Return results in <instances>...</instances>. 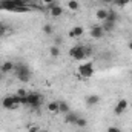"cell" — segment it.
Here are the masks:
<instances>
[{"mask_svg": "<svg viewBox=\"0 0 132 132\" xmlns=\"http://www.w3.org/2000/svg\"><path fill=\"white\" fill-rule=\"evenodd\" d=\"M15 95H19V97H26V95H28V92H26V89L20 88V89H17V94H15Z\"/></svg>", "mask_w": 132, "mask_h": 132, "instance_id": "cell-24", "label": "cell"}, {"mask_svg": "<svg viewBox=\"0 0 132 132\" xmlns=\"http://www.w3.org/2000/svg\"><path fill=\"white\" fill-rule=\"evenodd\" d=\"M48 112H49V114H54V115L60 114V104H59V101H51V103H48Z\"/></svg>", "mask_w": 132, "mask_h": 132, "instance_id": "cell-9", "label": "cell"}, {"mask_svg": "<svg viewBox=\"0 0 132 132\" xmlns=\"http://www.w3.org/2000/svg\"><path fill=\"white\" fill-rule=\"evenodd\" d=\"M59 104H60V114H68V112H71V109H69V104L66 103V101H59Z\"/></svg>", "mask_w": 132, "mask_h": 132, "instance_id": "cell-17", "label": "cell"}, {"mask_svg": "<svg viewBox=\"0 0 132 132\" xmlns=\"http://www.w3.org/2000/svg\"><path fill=\"white\" fill-rule=\"evenodd\" d=\"M8 29H9V28H8V25H5L3 22H0V37H3L5 34L8 32Z\"/></svg>", "mask_w": 132, "mask_h": 132, "instance_id": "cell-23", "label": "cell"}, {"mask_svg": "<svg viewBox=\"0 0 132 132\" xmlns=\"http://www.w3.org/2000/svg\"><path fill=\"white\" fill-rule=\"evenodd\" d=\"M22 2H23V3L26 5V3H31V2H34V0H22Z\"/></svg>", "mask_w": 132, "mask_h": 132, "instance_id": "cell-30", "label": "cell"}, {"mask_svg": "<svg viewBox=\"0 0 132 132\" xmlns=\"http://www.w3.org/2000/svg\"><path fill=\"white\" fill-rule=\"evenodd\" d=\"M128 48H129V49H131V51H132V40H131V42H129V43H128Z\"/></svg>", "mask_w": 132, "mask_h": 132, "instance_id": "cell-29", "label": "cell"}, {"mask_svg": "<svg viewBox=\"0 0 132 132\" xmlns=\"http://www.w3.org/2000/svg\"><path fill=\"white\" fill-rule=\"evenodd\" d=\"M49 54H51L52 57H59V55H60V49H59V46H51Z\"/></svg>", "mask_w": 132, "mask_h": 132, "instance_id": "cell-20", "label": "cell"}, {"mask_svg": "<svg viewBox=\"0 0 132 132\" xmlns=\"http://www.w3.org/2000/svg\"><path fill=\"white\" fill-rule=\"evenodd\" d=\"M98 103H100V95L92 94V95H88V97H86V104H88V106H95V104H98Z\"/></svg>", "mask_w": 132, "mask_h": 132, "instance_id": "cell-13", "label": "cell"}, {"mask_svg": "<svg viewBox=\"0 0 132 132\" xmlns=\"http://www.w3.org/2000/svg\"><path fill=\"white\" fill-rule=\"evenodd\" d=\"M42 3H43V5H46V6L49 8V6H52V5L55 3V0H42Z\"/></svg>", "mask_w": 132, "mask_h": 132, "instance_id": "cell-25", "label": "cell"}, {"mask_svg": "<svg viewBox=\"0 0 132 132\" xmlns=\"http://www.w3.org/2000/svg\"><path fill=\"white\" fill-rule=\"evenodd\" d=\"M77 75L80 78H91L94 75V65L92 63H81L77 69Z\"/></svg>", "mask_w": 132, "mask_h": 132, "instance_id": "cell-3", "label": "cell"}, {"mask_svg": "<svg viewBox=\"0 0 132 132\" xmlns=\"http://www.w3.org/2000/svg\"><path fill=\"white\" fill-rule=\"evenodd\" d=\"M104 31H103V28H101V25H95V26H92L91 28V37L92 38H103L104 37Z\"/></svg>", "mask_w": 132, "mask_h": 132, "instance_id": "cell-7", "label": "cell"}, {"mask_svg": "<svg viewBox=\"0 0 132 132\" xmlns=\"http://www.w3.org/2000/svg\"><path fill=\"white\" fill-rule=\"evenodd\" d=\"M77 118H78L77 114H74V112H68V114L65 115V123H68V125H75Z\"/></svg>", "mask_w": 132, "mask_h": 132, "instance_id": "cell-15", "label": "cell"}, {"mask_svg": "<svg viewBox=\"0 0 132 132\" xmlns=\"http://www.w3.org/2000/svg\"><path fill=\"white\" fill-rule=\"evenodd\" d=\"M106 132H121V131H120V128H117V126H109Z\"/></svg>", "mask_w": 132, "mask_h": 132, "instance_id": "cell-26", "label": "cell"}, {"mask_svg": "<svg viewBox=\"0 0 132 132\" xmlns=\"http://www.w3.org/2000/svg\"><path fill=\"white\" fill-rule=\"evenodd\" d=\"M86 125H88L86 118H83V117L78 115V118H77V121H75V126H78V128H86Z\"/></svg>", "mask_w": 132, "mask_h": 132, "instance_id": "cell-18", "label": "cell"}, {"mask_svg": "<svg viewBox=\"0 0 132 132\" xmlns=\"http://www.w3.org/2000/svg\"><path fill=\"white\" fill-rule=\"evenodd\" d=\"M69 57L72 60H83L86 57V48L85 46H72L69 49Z\"/></svg>", "mask_w": 132, "mask_h": 132, "instance_id": "cell-5", "label": "cell"}, {"mask_svg": "<svg viewBox=\"0 0 132 132\" xmlns=\"http://www.w3.org/2000/svg\"><path fill=\"white\" fill-rule=\"evenodd\" d=\"M14 66L15 65H14L12 62H9V60H8V62H3V63L0 65V71H2L3 74H8V72L14 71Z\"/></svg>", "mask_w": 132, "mask_h": 132, "instance_id": "cell-10", "label": "cell"}, {"mask_svg": "<svg viewBox=\"0 0 132 132\" xmlns=\"http://www.w3.org/2000/svg\"><path fill=\"white\" fill-rule=\"evenodd\" d=\"M40 129H38V126H35V125H32V126H29L28 128V132H38Z\"/></svg>", "mask_w": 132, "mask_h": 132, "instance_id": "cell-27", "label": "cell"}, {"mask_svg": "<svg viewBox=\"0 0 132 132\" xmlns=\"http://www.w3.org/2000/svg\"><path fill=\"white\" fill-rule=\"evenodd\" d=\"M42 31L46 34V35H51V34H54V28H52V26H51L49 23H46V25H45V26L42 28Z\"/></svg>", "mask_w": 132, "mask_h": 132, "instance_id": "cell-19", "label": "cell"}, {"mask_svg": "<svg viewBox=\"0 0 132 132\" xmlns=\"http://www.w3.org/2000/svg\"><path fill=\"white\" fill-rule=\"evenodd\" d=\"M117 14L114 12V11H109V14H108V19L106 20H109V22H114V23H117Z\"/></svg>", "mask_w": 132, "mask_h": 132, "instance_id": "cell-21", "label": "cell"}, {"mask_svg": "<svg viewBox=\"0 0 132 132\" xmlns=\"http://www.w3.org/2000/svg\"><path fill=\"white\" fill-rule=\"evenodd\" d=\"M108 14H109V11H108V9L100 8V9H97V12H95V17L98 19L100 22H104V20L108 19Z\"/></svg>", "mask_w": 132, "mask_h": 132, "instance_id": "cell-16", "label": "cell"}, {"mask_svg": "<svg viewBox=\"0 0 132 132\" xmlns=\"http://www.w3.org/2000/svg\"><path fill=\"white\" fill-rule=\"evenodd\" d=\"M66 8H68L69 11H72V12H77V11L80 9V3H78V0H69V2L66 3Z\"/></svg>", "mask_w": 132, "mask_h": 132, "instance_id": "cell-12", "label": "cell"}, {"mask_svg": "<svg viewBox=\"0 0 132 132\" xmlns=\"http://www.w3.org/2000/svg\"><path fill=\"white\" fill-rule=\"evenodd\" d=\"M42 101H43V97L37 92H28L26 97H20V104L29 106V108H34V109H38L42 106Z\"/></svg>", "mask_w": 132, "mask_h": 132, "instance_id": "cell-1", "label": "cell"}, {"mask_svg": "<svg viewBox=\"0 0 132 132\" xmlns=\"http://www.w3.org/2000/svg\"><path fill=\"white\" fill-rule=\"evenodd\" d=\"M2 106L5 109H17L20 106V97L19 95H8L2 100Z\"/></svg>", "mask_w": 132, "mask_h": 132, "instance_id": "cell-4", "label": "cell"}, {"mask_svg": "<svg viewBox=\"0 0 132 132\" xmlns=\"http://www.w3.org/2000/svg\"><path fill=\"white\" fill-rule=\"evenodd\" d=\"M49 12H51V15H52L54 19H59V17L63 14V8L59 6L57 3H54L52 6H49Z\"/></svg>", "mask_w": 132, "mask_h": 132, "instance_id": "cell-8", "label": "cell"}, {"mask_svg": "<svg viewBox=\"0 0 132 132\" xmlns=\"http://www.w3.org/2000/svg\"><path fill=\"white\" fill-rule=\"evenodd\" d=\"M128 108H129V101H128L126 98H121V100H118V101L115 103L114 112H115V115H121L125 111H128Z\"/></svg>", "mask_w": 132, "mask_h": 132, "instance_id": "cell-6", "label": "cell"}, {"mask_svg": "<svg viewBox=\"0 0 132 132\" xmlns=\"http://www.w3.org/2000/svg\"><path fill=\"white\" fill-rule=\"evenodd\" d=\"M3 77H5V74H3V72H2V71H0V80H2V78H3Z\"/></svg>", "mask_w": 132, "mask_h": 132, "instance_id": "cell-31", "label": "cell"}, {"mask_svg": "<svg viewBox=\"0 0 132 132\" xmlns=\"http://www.w3.org/2000/svg\"><path fill=\"white\" fill-rule=\"evenodd\" d=\"M129 3H131V0H114V5H117L120 8H123V6H126Z\"/></svg>", "mask_w": 132, "mask_h": 132, "instance_id": "cell-22", "label": "cell"}, {"mask_svg": "<svg viewBox=\"0 0 132 132\" xmlns=\"http://www.w3.org/2000/svg\"><path fill=\"white\" fill-rule=\"evenodd\" d=\"M14 72H15V75H17V80H20V81H29V78H31V71H29V68L26 65H23V63H17V65L14 66Z\"/></svg>", "mask_w": 132, "mask_h": 132, "instance_id": "cell-2", "label": "cell"}, {"mask_svg": "<svg viewBox=\"0 0 132 132\" xmlns=\"http://www.w3.org/2000/svg\"><path fill=\"white\" fill-rule=\"evenodd\" d=\"M83 32H85V29H83L81 26H74V28L69 31V35H71V37H74V38H77V37H81Z\"/></svg>", "mask_w": 132, "mask_h": 132, "instance_id": "cell-14", "label": "cell"}, {"mask_svg": "<svg viewBox=\"0 0 132 132\" xmlns=\"http://www.w3.org/2000/svg\"><path fill=\"white\" fill-rule=\"evenodd\" d=\"M101 28H103L104 32H112V31L115 29V23H114V22H109V20H104V22L101 23Z\"/></svg>", "mask_w": 132, "mask_h": 132, "instance_id": "cell-11", "label": "cell"}, {"mask_svg": "<svg viewBox=\"0 0 132 132\" xmlns=\"http://www.w3.org/2000/svg\"><path fill=\"white\" fill-rule=\"evenodd\" d=\"M103 3H114V0H103Z\"/></svg>", "mask_w": 132, "mask_h": 132, "instance_id": "cell-28", "label": "cell"}]
</instances>
